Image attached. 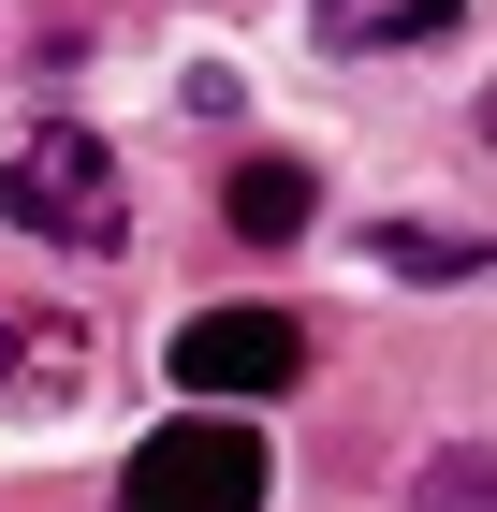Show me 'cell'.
I'll list each match as a JSON object with an SVG mask.
<instances>
[{
	"label": "cell",
	"instance_id": "3",
	"mask_svg": "<svg viewBox=\"0 0 497 512\" xmlns=\"http://www.w3.org/2000/svg\"><path fill=\"white\" fill-rule=\"evenodd\" d=\"M293 366H307V337L278 308H205L191 337H176V381H191V395H278Z\"/></svg>",
	"mask_w": 497,
	"mask_h": 512
},
{
	"label": "cell",
	"instance_id": "7",
	"mask_svg": "<svg viewBox=\"0 0 497 512\" xmlns=\"http://www.w3.org/2000/svg\"><path fill=\"white\" fill-rule=\"evenodd\" d=\"M410 512H483V439H454V454L410 483Z\"/></svg>",
	"mask_w": 497,
	"mask_h": 512
},
{
	"label": "cell",
	"instance_id": "2",
	"mask_svg": "<svg viewBox=\"0 0 497 512\" xmlns=\"http://www.w3.org/2000/svg\"><path fill=\"white\" fill-rule=\"evenodd\" d=\"M0 205H15V235H44V249H117V220H132V191H117V161L88 147V132H30V147L0 161Z\"/></svg>",
	"mask_w": 497,
	"mask_h": 512
},
{
	"label": "cell",
	"instance_id": "5",
	"mask_svg": "<svg viewBox=\"0 0 497 512\" xmlns=\"http://www.w3.org/2000/svg\"><path fill=\"white\" fill-rule=\"evenodd\" d=\"M74 366H88V337H74V322H15V308H0V381L74 395Z\"/></svg>",
	"mask_w": 497,
	"mask_h": 512
},
{
	"label": "cell",
	"instance_id": "4",
	"mask_svg": "<svg viewBox=\"0 0 497 512\" xmlns=\"http://www.w3.org/2000/svg\"><path fill=\"white\" fill-rule=\"evenodd\" d=\"M234 235L249 249H278V235H307V161H234Z\"/></svg>",
	"mask_w": 497,
	"mask_h": 512
},
{
	"label": "cell",
	"instance_id": "1",
	"mask_svg": "<svg viewBox=\"0 0 497 512\" xmlns=\"http://www.w3.org/2000/svg\"><path fill=\"white\" fill-rule=\"evenodd\" d=\"M117 512H264V439L234 410H191L117 469Z\"/></svg>",
	"mask_w": 497,
	"mask_h": 512
},
{
	"label": "cell",
	"instance_id": "8",
	"mask_svg": "<svg viewBox=\"0 0 497 512\" xmlns=\"http://www.w3.org/2000/svg\"><path fill=\"white\" fill-rule=\"evenodd\" d=\"M381 264H395V278H468V235H410V220H395Z\"/></svg>",
	"mask_w": 497,
	"mask_h": 512
},
{
	"label": "cell",
	"instance_id": "6",
	"mask_svg": "<svg viewBox=\"0 0 497 512\" xmlns=\"http://www.w3.org/2000/svg\"><path fill=\"white\" fill-rule=\"evenodd\" d=\"M468 0H322V44H424V30H454Z\"/></svg>",
	"mask_w": 497,
	"mask_h": 512
}]
</instances>
